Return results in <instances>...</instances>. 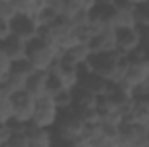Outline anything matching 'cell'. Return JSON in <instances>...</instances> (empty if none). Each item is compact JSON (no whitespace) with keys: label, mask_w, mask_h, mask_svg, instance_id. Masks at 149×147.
Segmentation results:
<instances>
[{"label":"cell","mask_w":149,"mask_h":147,"mask_svg":"<svg viewBox=\"0 0 149 147\" xmlns=\"http://www.w3.org/2000/svg\"><path fill=\"white\" fill-rule=\"evenodd\" d=\"M12 133V128H10V123L9 125H0V146H7V140Z\"/></svg>","instance_id":"obj_28"},{"label":"cell","mask_w":149,"mask_h":147,"mask_svg":"<svg viewBox=\"0 0 149 147\" xmlns=\"http://www.w3.org/2000/svg\"><path fill=\"white\" fill-rule=\"evenodd\" d=\"M26 83H28V78L10 71V74L7 76V80L3 81V85L0 88L5 95H14V94H19V92L26 90Z\"/></svg>","instance_id":"obj_17"},{"label":"cell","mask_w":149,"mask_h":147,"mask_svg":"<svg viewBox=\"0 0 149 147\" xmlns=\"http://www.w3.org/2000/svg\"><path fill=\"white\" fill-rule=\"evenodd\" d=\"M42 31L40 24L37 23L35 16H24V14H19L14 21H12V35L23 38L26 42H31L38 38Z\"/></svg>","instance_id":"obj_8"},{"label":"cell","mask_w":149,"mask_h":147,"mask_svg":"<svg viewBox=\"0 0 149 147\" xmlns=\"http://www.w3.org/2000/svg\"><path fill=\"white\" fill-rule=\"evenodd\" d=\"M10 68H12L10 59L2 52V54H0V87L3 85V81H5V80H7V76L10 74Z\"/></svg>","instance_id":"obj_26"},{"label":"cell","mask_w":149,"mask_h":147,"mask_svg":"<svg viewBox=\"0 0 149 147\" xmlns=\"http://www.w3.org/2000/svg\"><path fill=\"white\" fill-rule=\"evenodd\" d=\"M135 97H149V74L148 78L135 88Z\"/></svg>","instance_id":"obj_29"},{"label":"cell","mask_w":149,"mask_h":147,"mask_svg":"<svg viewBox=\"0 0 149 147\" xmlns=\"http://www.w3.org/2000/svg\"><path fill=\"white\" fill-rule=\"evenodd\" d=\"M0 45H2L3 54L10 59V62H16V61H21V59L28 57V42L16 37V35H10Z\"/></svg>","instance_id":"obj_13"},{"label":"cell","mask_w":149,"mask_h":147,"mask_svg":"<svg viewBox=\"0 0 149 147\" xmlns=\"http://www.w3.org/2000/svg\"><path fill=\"white\" fill-rule=\"evenodd\" d=\"M52 99H54L56 106L59 107L61 112H63V111H70V109H73V104H74V90L64 88V90L54 94Z\"/></svg>","instance_id":"obj_19"},{"label":"cell","mask_w":149,"mask_h":147,"mask_svg":"<svg viewBox=\"0 0 149 147\" xmlns=\"http://www.w3.org/2000/svg\"><path fill=\"white\" fill-rule=\"evenodd\" d=\"M92 54H94V52H92L90 45H87V43H76L73 47L63 50L61 61H63L64 64H70V66L83 68V66L88 62V59L92 57Z\"/></svg>","instance_id":"obj_9"},{"label":"cell","mask_w":149,"mask_h":147,"mask_svg":"<svg viewBox=\"0 0 149 147\" xmlns=\"http://www.w3.org/2000/svg\"><path fill=\"white\" fill-rule=\"evenodd\" d=\"M14 121V102L10 95H2L0 99V125H9Z\"/></svg>","instance_id":"obj_20"},{"label":"cell","mask_w":149,"mask_h":147,"mask_svg":"<svg viewBox=\"0 0 149 147\" xmlns=\"http://www.w3.org/2000/svg\"><path fill=\"white\" fill-rule=\"evenodd\" d=\"M17 16H19V10L14 2H0V19L12 23Z\"/></svg>","instance_id":"obj_24"},{"label":"cell","mask_w":149,"mask_h":147,"mask_svg":"<svg viewBox=\"0 0 149 147\" xmlns=\"http://www.w3.org/2000/svg\"><path fill=\"white\" fill-rule=\"evenodd\" d=\"M128 59V57H127ZM149 74V61H137V59H128V66H127V73L123 81L128 83L130 87L137 88Z\"/></svg>","instance_id":"obj_11"},{"label":"cell","mask_w":149,"mask_h":147,"mask_svg":"<svg viewBox=\"0 0 149 147\" xmlns=\"http://www.w3.org/2000/svg\"><path fill=\"white\" fill-rule=\"evenodd\" d=\"M57 17H59V14H57L54 9L47 7V5H45V7H43V9L37 14V16H35V19H37V23L40 24V28H45V26L52 24Z\"/></svg>","instance_id":"obj_21"},{"label":"cell","mask_w":149,"mask_h":147,"mask_svg":"<svg viewBox=\"0 0 149 147\" xmlns=\"http://www.w3.org/2000/svg\"><path fill=\"white\" fill-rule=\"evenodd\" d=\"M90 49L94 54H106V52H114L116 50V30L111 26L102 28L97 37L92 40Z\"/></svg>","instance_id":"obj_12"},{"label":"cell","mask_w":149,"mask_h":147,"mask_svg":"<svg viewBox=\"0 0 149 147\" xmlns=\"http://www.w3.org/2000/svg\"><path fill=\"white\" fill-rule=\"evenodd\" d=\"M47 81H49V71H35L28 78L26 92H30L35 99L49 95L47 94Z\"/></svg>","instance_id":"obj_15"},{"label":"cell","mask_w":149,"mask_h":147,"mask_svg":"<svg viewBox=\"0 0 149 147\" xmlns=\"http://www.w3.org/2000/svg\"><path fill=\"white\" fill-rule=\"evenodd\" d=\"M80 87L85 88V90H88L90 94H94L97 99H101V97H106L109 94L113 83H109L106 78H102V76H99V74H95V73L83 71Z\"/></svg>","instance_id":"obj_10"},{"label":"cell","mask_w":149,"mask_h":147,"mask_svg":"<svg viewBox=\"0 0 149 147\" xmlns=\"http://www.w3.org/2000/svg\"><path fill=\"white\" fill-rule=\"evenodd\" d=\"M142 45V33L141 28H123V30H116V50L128 57L137 47Z\"/></svg>","instance_id":"obj_7"},{"label":"cell","mask_w":149,"mask_h":147,"mask_svg":"<svg viewBox=\"0 0 149 147\" xmlns=\"http://www.w3.org/2000/svg\"><path fill=\"white\" fill-rule=\"evenodd\" d=\"M80 114V118L83 119L85 125H95L101 123V112L97 107H90V109H83V111H76Z\"/></svg>","instance_id":"obj_25"},{"label":"cell","mask_w":149,"mask_h":147,"mask_svg":"<svg viewBox=\"0 0 149 147\" xmlns=\"http://www.w3.org/2000/svg\"><path fill=\"white\" fill-rule=\"evenodd\" d=\"M19 14L24 16H37L38 12L47 5V0H14Z\"/></svg>","instance_id":"obj_18"},{"label":"cell","mask_w":149,"mask_h":147,"mask_svg":"<svg viewBox=\"0 0 149 147\" xmlns=\"http://www.w3.org/2000/svg\"><path fill=\"white\" fill-rule=\"evenodd\" d=\"M26 132L30 137V147H50L54 146V128H40L33 123L26 125Z\"/></svg>","instance_id":"obj_14"},{"label":"cell","mask_w":149,"mask_h":147,"mask_svg":"<svg viewBox=\"0 0 149 147\" xmlns=\"http://www.w3.org/2000/svg\"><path fill=\"white\" fill-rule=\"evenodd\" d=\"M10 97H12V102H14V121L23 123V125L31 123L33 112H35V107H37V99L26 90H23L19 94H14Z\"/></svg>","instance_id":"obj_5"},{"label":"cell","mask_w":149,"mask_h":147,"mask_svg":"<svg viewBox=\"0 0 149 147\" xmlns=\"http://www.w3.org/2000/svg\"><path fill=\"white\" fill-rule=\"evenodd\" d=\"M10 35H12V23L0 19V43H3Z\"/></svg>","instance_id":"obj_27"},{"label":"cell","mask_w":149,"mask_h":147,"mask_svg":"<svg viewBox=\"0 0 149 147\" xmlns=\"http://www.w3.org/2000/svg\"><path fill=\"white\" fill-rule=\"evenodd\" d=\"M141 33H142V45L149 49V26L148 28H141Z\"/></svg>","instance_id":"obj_30"},{"label":"cell","mask_w":149,"mask_h":147,"mask_svg":"<svg viewBox=\"0 0 149 147\" xmlns=\"http://www.w3.org/2000/svg\"><path fill=\"white\" fill-rule=\"evenodd\" d=\"M85 123L80 118V114L74 109L63 111L56 126H54V146L56 144H64V146H78V139L83 133Z\"/></svg>","instance_id":"obj_1"},{"label":"cell","mask_w":149,"mask_h":147,"mask_svg":"<svg viewBox=\"0 0 149 147\" xmlns=\"http://www.w3.org/2000/svg\"><path fill=\"white\" fill-rule=\"evenodd\" d=\"M54 76L59 78L61 85L68 90H74L80 87L81 83V76H83V69L81 68H76V66H70V64H64L61 59L52 66V69L49 71Z\"/></svg>","instance_id":"obj_6"},{"label":"cell","mask_w":149,"mask_h":147,"mask_svg":"<svg viewBox=\"0 0 149 147\" xmlns=\"http://www.w3.org/2000/svg\"><path fill=\"white\" fill-rule=\"evenodd\" d=\"M63 50L43 42L38 37L28 42V61L33 64L35 71H50L52 66L61 59Z\"/></svg>","instance_id":"obj_2"},{"label":"cell","mask_w":149,"mask_h":147,"mask_svg":"<svg viewBox=\"0 0 149 147\" xmlns=\"http://www.w3.org/2000/svg\"><path fill=\"white\" fill-rule=\"evenodd\" d=\"M127 2H130V3L135 7V5H142V3H148L149 0H127Z\"/></svg>","instance_id":"obj_31"},{"label":"cell","mask_w":149,"mask_h":147,"mask_svg":"<svg viewBox=\"0 0 149 147\" xmlns=\"http://www.w3.org/2000/svg\"><path fill=\"white\" fill-rule=\"evenodd\" d=\"M146 126L134 123V121H123L120 125L118 133V147H148L146 144Z\"/></svg>","instance_id":"obj_4"},{"label":"cell","mask_w":149,"mask_h":147,"mask_svg":"<svg viewBox=\"0 0 149 147\" xmlns=\"http://www.w3.org/2000/svg\"><path fill=\"white\" fill-rule=\"evenodd\" d=\"M97 102L99 99L90 94L88 90L78 87L74 88V104H73V109L74 111H83V109H90V107H97Z\"/></svg>","instance_id":"obj_16"},{"label":"cell","mask_w":149,"mask_h":147,"mask_svg":"<svg viewBox=\"0 0 149 147\" xmlns=\"http://www.w3.org/2000/svg\"><path fill=\"white\" fill-rule=\"evenodd\" d=\"M146 144H148V147H149V128L146 130Z\"/></svg>","instance_id":"obj_32"},{"label":"cell","mask_w":149,"mask_h":147,"mask_svg":"<svg viewBox=\"0 0 149 147\" xmlns=\"http://www.w3.org/2000/svg\"><path fill=\"white\" fill-rule=\"evenodd\" d=\"M2 95H3V92H2V88H0V99H2Z\"/></svg>","instance_id":"obj_34"},{"label":"cell","mask_w":149,"mask_h":147,"mask_svg":"<svg viewBox=\"0 0 149 147\" xmlns=\"http://www.w3.org/2000/svg\"><path fill=\"white\" fill-rule=\"evenodd\" d=\"M10 71L16 73V74H21V76H24V78H30L31 74L35 73V68H33V64H31V62L28 61V57H26V59H21V61L12 62Z\"/></svg>","instance_id":"obj_22"},{"label":"cell","mask_w":149,"mask_h":147,"mask_svg":"<svg viewBox=\"0 0 149 147\" xmlns=\"http://www.w3.org/2000/svg\"><path fill=\"white\" fill-rule=\"evenodd\" d=\"M135 14V23L139 28H148L149 26V2L142 3V5H135L134 9Z\"/></svg>","instance_id":"obj_23"},{"label":"cell","mask_w":149,"mask_h":147,"mask_svg":"<svg viewBox=\"0 0 149 147\" xmlns=\"http://www.w3.org/2000/svg\"><path fill=\"white\" fill-rule=\"evenodd\" d=\"M59 116H61V111L56 106L54 99L50 95H45V97L37 99V107L33 112L31 123L40 128H54Z\"/></svg>","instance_id":"obj_3"},{"label":"cell","mask_w":149,"mask_h":147,"mask_svg":"<svg viewBox=\"0 0 149 147\" xmlns=\"http://www.w3.org/2000/svg\"><path fill=\"white\" fill-rule=\"evenodd\" d=\"M0 2H14V0H0Z\"/></svg>","instance_id":"obj_33"}]
</instances>
